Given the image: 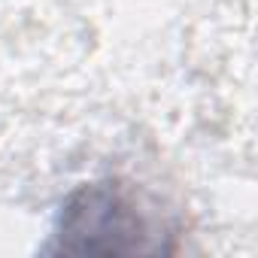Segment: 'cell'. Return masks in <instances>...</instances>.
<instances>
[{
    "mask_svg": "<svg viewBox=\"0 0 258 258\" xmlns=\"http://www.w3.org/2000/svg\"><path fill=\"white\" fill-rule=\"evenodd\" d=\"M164 228L140 204L134 188L118 179L82 182L70 191L58 210L52 243L46 252L55 255H164Z\"/></svg>",
    "mask_w": 258,
    "mask_h": 258,
    "instance_id": "1",
    "label": "cell"
}]
</instances>
